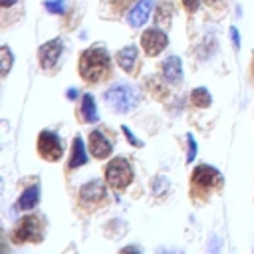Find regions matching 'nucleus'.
<instances>
[{
	"label": "nucleus",
	"instance_id": "obj_23",
	"mask_svg": "<svg viewBox=\"0 0 254 254\" xmlns=\"http://www.w3.org/2000/svg\"><path fill=\"white\" fill-rule=\"evenodd\" d=\"M198 4H200V0H183V6H185V10H187L189 14L196 12V10H198Z\"/></svg>",
	"mask_w": 254,
	"mask_h": 254
},
{
	"label": "nucleus",
	"instance_id": "obj_1",
	"mask_svg": "<svg viewBox=\"0 0 254 254\" xmlns=\"http://www.w3.org/2000/svg\"><path fill=\"white\" fill-rule=\"evenodd\" d=\"M111 73V60L103 48H87L79 58V75L87 83L103 81Z\"/></svg>",
	"mask_w": 254,
	"mask_h": 254
},
{
	"label": "nucleus",
	"instance_id": "obj_10",
	"mask_svg": "<svg viewBox=\"0 0 254 254\" xmlns=\"http://www.w3.org/2000/svg\"><path fill=\"white\" fill-rule=\"evenodd\" d=\"M113 143H109L101 131H91L89 133V153L95 159H107L111 155Z\"/></svg>",
	"mask_w": 254,
	"mask_h": 254
},
{
	"label": "nucleus",
	"instance_id": "obj_12",
	"mask_svg": "<svg viewBox=\"0 0 254 254\" xmlns=\"http://www.w3.org/2000/svg\"><path fill=\"white\" fill-rule=\"evenodd\" d=\"M163 75L171 83H181V79H183V65H181V60L177 56H169L163 62Z\"/></svg>",
	"mask_w": 254,
	"mask_h": 254
},
{
	"label": "nucleus",
	"instance_id": "obj_8",
	"mask_svg": "<svg viewBox=\"0 0 254 254\" xmlns=\"http://www.w3.org/2000/svg\"><path fill=\"white\" fill-rule=\"evenodd\" d=\"M62 50H64V48H62V42H60V40H50V42H46V44L40 48V52H38V60H40L42 67H44V69L54 67V65L58 64V60H60Z\"/></svg>",
	"mask_w": 254,
	"mask_h": 254
},
{
	"label": "nucleus",
	"instance_id": "obj_16",
	"mask_svg": "<svg viewBox=\"0 0 254 254\" xmlns=\"http://www.w3.org/2000/svg\"><path fill=\"white\" fill-rule=\"evenodd\" d=\"M81 115H83V119H85L87 123H95V121L99 119V115H97V109H95V101H93V97H91L89 93H87V95H83Z\"/></svg>",
	"mask_w": 254,
	"mask_h": 254
},
{
	"label": "nucleus",
	"instance_id": "obj_24",
	"mask_svg": "<svg viewBox=\"0 0 254 254\" xmlns=\"http://www.w3.org/2000/svg\"><path fill=\"white\" fill-rule=\"evenodd\" d=\"M230 38H232V46H234V50H238L240 48V34H238V30L232 26L230 28Z\"/></svg>",
	"mask_w": 254,
	"mask_h": 254
},
{
	"label": "nucleus",
	"instance_id": "obj_2",
	"mask_svg": "<svg viewBox=\"0 0 254 254\" xmlns=\"http://www.w3.org/2000/svg\"><path fill=\"white\" fill-rule=\"evenodd\" d=\"M133 181V169L131 163L125 157L111 159V163L105 167V183L113 190H123L131 185Z\"/></svg>",
	"mask_w": 254,
	"mask_h": 254
},
{
	"label": "nucleus",
	"instance_id": "obj_15",
	"mask_svg": "<svg viewBox=\"0 0 254 254\" xmlns=\"http://www.w3.org/2000/svg\"><path fill=\"white\" fill-rule=\"evenodd\" d=\"M85 147H83V141L81 137H75L73 139V149H71V157H69V169H77L81 165H85Z\"/></svg>",
	"mask_w": 254,
	"mask_h": 254
},
{
	"label": "nucleus",
	"instance_id": "obj_20",
	"mask_svg": "<svg viewBox=\"0 0 254 254\" xmlns=\"http://www.w3.org/2000/svg\"><path fill=\"white\" fill-rule=\"evenodd\" d=\"M171 16H173V6H171V4H163V6L157 8V22H159V20L169 22Z\"/></svg>",
	"mask_w": 254,
	"mask_h": 254
},
{
	"label": "nucleus",
	"instance_id": "obj_27",
	"mask_svg": "<svg viewBox=\"0 0 254 254\" xmlns=\"http://www.w3.org/2000/svg\"><path fill=\"white\" fill-rule=\"evenodd\" d=\"M204 2H208V4H214V2H216V0H204Z\"/></svg>",
	"mask_w": 254,
	"mask_h": 254
},
{
	"label": "nucleus",
	"instance_id": "obj_6",
	"mask_svg": "<svg viewBox=\"0 0 254 254\" xmlns=\"http://www.w3.org/2000/svg\"><path fill=\"white\" fill-rule=\"evenodd\" d=\"M190 183H192V190H194V192H206V190L218 187V183H220V173H218L214 167L198 165V167L192 171Z\"/></svg>",
	"mask_w": 254,
	"mask_h": 254
},
{
	"label": "nucleus",
	"instance_id": "obj_26",
	"mask_svg": "<svg viewBox=\"0 0 254 254\" xmlns=\"http://www.w3.org/2000/svg\"><path fill=\"white\" fill-rule=\"evenodd\" d=\"M75 95H77L75 89H69V91H67V97H69V99H75Z\"/></svg>",
	"mask_w": 254,
	"mask_h": 254
},
{
	"label": "nucleus",
	"instance_id": "obj_19",
	"mask_svg": "<svg viewBox=\"0 0 254 254\" xmlns=\"http://www.w3.org/2000/svg\"><path fill=\"white\" fill-rule=\"evenodd\" d=\"M44 6H46V10L52 12V14H64V10H65V2H64V0H50V2H46Z\"/></svg>",
	"mask_w": 254,
	"mask_h": 254
},
{
	"label": "nucleus",
	"instance_id": "obj_17",
	"mask_svg": "<svg viewBox=\"0 0 254 254\" xmlns=\"http://www.w3.org/2000/svg\"><path fill=\"white\" fill-rule=\"evenodd\" d=\"M190 101H192V105H196V107H208V105H210V93H208V89H204V87L192 89Z\"/></svg>",
	"mask_w": 254,
	"mask_h": 254
},
{
	"label": "nucleus",
	"instance_id": "obj_3",
	"mask_svg": "<svg viewBox=\"0 0 254 254\" xmlns=\"http://www.w3.org/2000/svg\"><path fill=\"white\" fill-rule=\"evenodd\" d=\"M105 101L117 111V113H127L139 103V93L127 85V83H117L105 93Z\"/></svg>",
	"mask_w": 254,
	"mask_h": 254
},
{
	"label": "nucleus",
	"instance_id": "obj_11",
	"mask_svg": "<svg viewBox=\"0 0 254 254\" xmlns=\"http://www.w3.org/2000/svg\"><path fill=\"white\" fill-rule=\"evenodd\" d=\"M151 8H153V0H141V2H139V4L129 12V16H127L129 24H131L133 28L143 26V24L147 22L149 14H151Z\"/></svg>",
	"mask_w": 254,
	"mask_h": 254
},
{
	"label": "nucleus",
	"instance_id": "obj_13",
	"mask_svg": "<svg viewBox=\"0 0 254 254\" xmlns=\"http://www.w3.org/2000/svg\"><path fill=\"white\" fill-rule=\"evenodd\" d=\"M115 62L119 64L121 69L131 71L133 65H135V62H137V48H135V46H127V48L119 50L117 56H115Z\"/></svg>",
	"mask_w": 254,
	"mask_h": 254
},
{
	"label": "nucleus",
	"instance_id": "obj_9",
	"mask_svg": "<svg viewBox=\"0 0 254 254\" xmlns=\"http://www.w3.org/2000/svg\"><path fill=\"white\" fill-rule=\"evenodd\" d=\"M103 198H105V189H103V185L99 181H89L87 185H83L79 189V200L83 204L97 206Z\"/></svg>",
	"mask_w": 254,
	"mask_h": 254
},
{
	"label": "nucleus",
	"instance_id": "obj_22",
	"mask_svg": "<svg viewBox=\"0 0 254 254\" xmlns=\"http://www.w3.org/2000/svg\"><path fill=\"white\" fill-rule=\"evenodd\" d=\"M123 133H125V137L131 141V145H133V147H141V145H143V143H141V141H139V139H137V137L131 133V129H129L127 125H123Z\"/></svg>",
	"mask_w": 254,
	"mask_h": 254
},
{
	"label": "nucleus",
	"instance_id": "obj_21",
	"mask_svg": "<svg viewBox=\"0 0 254 254\" xmlns=\"http://www.w3.org/2000/svg\"><path fill=\"white\" fill-rule=\"evenodd\" d=\"M187 139H189V153H187V161L190 163V161H194V157H196V143H194L192 135H189Z\"/></svg>",
	"mask_w": 254,
	"mask_h": 254
},
{
	"label": "nucleus",
	"instance_id": "obj_18",
	"mask_svg": "<svg viewBox=\"0 0 254 254\" xmlns=\"http://www.w3.org/2000/svg\"><path fill=\"white\" fill-rule=\"evenodd\" d=\"M0 54H2V77H6L10 71V65H12V54H10L8 46H2Z\"/></svg>",
	"mask_w": 254,
	"mask_h": 254
},
{
	"label": "nucleus",
	"instance_id": "obj_25",
	"mask_svg": "<svg viewBox=\"0 0 254 254\" xmlns=\"http://www.w3.org/2000/svg\"><path fill=\"white\" fill-rule=\"evenodd\" d=\"M14 2H16V0H0V4H2L4 8H8V6H12Z\"/></svg>",
	"mask_w": 254,
	"mask_h": 254
},
{
	"label": "nucleus",
	"instance_id": "obj_7",
	"mask_svg": "<svg viewBox=\"0 0 254 254\" xmlns=\"http://www.w3.org/2000/svg\"><path fill=\"white\" fill-rule=\"evenodd\" d=\"M167 44H169L167 34H165L163 30H157V28H149V30H145L143 36H141V46H143L145 54L151 56V58L159 56V54L167 48Z\"/></svg>",
	"mask_w": 254,
	"mask_h": 254
},
{
	"label": "nucleus",
	"instance_id": "obj_4",
	"mask_svg": "<svg viewBox=\"0 0 254 254\" xmlns=\"http://www.w3.org/2000/svg\"><path fill=\"white\" fill-rule=\"evenodd\" d=\"M40 242L42 240V226L36 216H24L16 228L12 230V242L24 244V242Z\"/></svg>",
	"mask_w": 254,
	"mask_h": 254
},
{
	"label": "nucleus",
	"instance_id": "obj_5",
	"mask_svg": "<svg viewBox=\"0 0 254 254\" xmlns=\"http://www.w3.org/2000/svg\"><path fill=\"white\" fill-rule=\"evenodd\" d=\"M38 153L46 161H60L64 155V145L54 131H42L38 135Z\"/></svg>",
	"mask_w": 254,
	"mask_h": 254
},
{
	"label": "nucleus",
	"instance_id": "obj_14",
	"mask_svg": "<svg viewBox=\"0 0 254 254\" xmlns=\"http://www.w3.org/2000/svg\"><path fill=\"white\" fill-rule=\"evenodd\" d=\"M38 200H40V187H38V185L28 187V189L22 192V196H20L16 208H20V210H32V208L38 204Z\"/></svg>",
	"mask_w": 254,
	"mask_h": 254
}]
</instances>
